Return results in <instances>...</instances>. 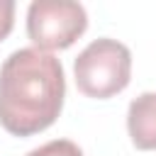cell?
<instances>
[{
    "label": "cell",
    "instance_id": "obj_5",
    "mask_svg": "<svg viewBox=\"0 0 156 156\" xmlns=\"http://www.w3.org/2000/svg\"><path fill=\"white\" fill-rule=\"evenodd\" d=\"M27 156H83V151L71 139H54L41 144L39 149H32Z\"/></svg>",
    "mask_w": 156,
    "mask_h": 156
},
{
    "label": "cell",
    "instance_id": "obj_3",
    "mask_svg": "<svg viewBox=\"0 0 156 156\" xmlns=\"http://www.w3.org/2000/svg\"><path fill=\"white\" fill-rule=\"evenodd\" d=\"M88 29V15L80 2L34 0L27 10V34L41 51L68 49Z\"/></svg>",
    "mask_w": 156,
    "mask_h": 156
},
{
    "label": "cell",
    "instance_id": "obj_4",
    "mask_svg": "<svg viewBox=\"0 0 156 156\" xmlns=\"http://www.w3.org/2000/svg\"><path fill=\"white\" fill-rule=\"evenodd\" d=\"M127 129L136 149L141 151L156 149V93H141L129 102Z\"/></svg>",
    "mask_w": 156,
    "mask_h": 156
},
{
    "label": "cell",
    "instance_id": "obj_6",
    "mask_svg": "<svg viewBox=\"0 0 156 156\" xmlns=\"http://www.w3.org/2000/svg\"><path fill=\"white\" fill-rule=\"evenodd\" d=\"M12 24H15V2L0 0V41L12 32Z\"/></svg>",
    "mask_w": 156,
    "mask_h": 156
},
{
    "label": "cell",
    "instance_id": "obj_1",
    "mask_svg": "<svg viewBox=\"0 0 156 156\" xmlns=\"http://www.w3.org/2000/svg\"><path fill=\"white\" fill-rule=\"evenodd\" d=\"M66 78L61 61L37 46L12 51L0 66V124L15 136L49 129L61 115Z\"/></svg>",
    "mask_w": 156,
    "mask_h": 156
},
{
    "label": "cell",
    "instance_id": "obj_2",
    "mask_svg": "<svg viewBox=\"0 0 156 156\" xmlns=\"http://www.w3.org/2000/svg\"><path fill=\"white\" fill-rule=\"evenodd\" d=\"M73 76L83 95L107 100L129 85L132 54L117 39H95L78 54L73 63Z\"/></svg>",
    "mask_w": 156,
    "mask_h": 156
}]
</instances>
